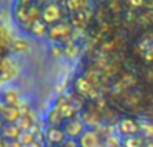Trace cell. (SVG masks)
I'll return each instance as SVG.
<instances>
[{
  "label": "cell",
  "instance_id": "obj_2",
  "mask_svg": "<svg viewBox=\"0 0 153 147\" xmlns=\"http://www.w3.org/2000/svg\"><path fill=\"white\" fill-rule=\"evenodd\" d=\"M132 55L141 64L153 67V28H145L134 39Z\"/></svg>",
  "mask_w": 153,
  "mask_h": 147
},
{
  "label": "cell",
  "instance_id": "obj_3",
  "mask_svg": "<svg viewBox=\"0 0 153 147\" xmlns=\"http://www.w3.org/2000/svg\"><path fill=\"white\" fill-rule=\"evenodd\" d=\"M73 31L74 29H73V27L67 21V19H62L58 23L53 24V26H48L46 37L51 43H54V44H62V43L71 39Z\"/></svg>",
  "mask_w": 153,
  "mask_h": 147
},
{
  "label": "cell",
  "instance_id": "obj_6",
  "mask_svg": "<svg viewBox=\"0 0 153 147\" xmlns=\"http://www.w3.org/2000/svg\"><path fill=\"white\" fill-rule=\"evenodd\" d=\"M61 127H62V130H63L66 138H71V139H78L82 135V132L86 130V126L83 124V122L79 118V115L65 121Z\"/></svg>",
  "mask_w": 153,
  "mask_h": 147
},
{
  "label": "cell",
  "instance_id": "obj_16",
  "mask_svg": "<svg viewBox=\"0 0 153 147\" xmlns=\"http://www.w3.org/2000/svg\"><path fill=\"white\" fill-rule=\"evenodd\" d=\"M34 114H31V115H26V116H20L19 118V121L16 122V126H18V129L20 130V131H28L30 129H31V126L35 123L34 122Z\"/></svg>",
  "mask_w": 153,
  "mask_h": 147
},
{
  "label": "cell",
  "instance_id": "obj_5",
  "mask_svg": "<svg viewBox=\"0 0 153 147\" xmlns=\"http://www.w3.org/2000/svg\"><path fill=\"white\" fill-rule=\"evenodd\" d=\"M76 140L79 147H103V137L97 129H86Z\"/></svg>",
  "mask_w": 153,
  "mask_h": 147
},
{
  "label": "cell",
  "instance_id": "obj_11",
  "mask_svg": "<svg viewBox=\"0 0 153 147\" xmlns=\"http://www.w3.org/2000/svg\"><path fill=\"white\" fill-rule=\"evenodd\" d=\"M53 107H55L56 110H58L59 115H61V118L63 119V121H67V119H71V118H74V116L79 115V110L70 100L62 106H53Z\"/></svg>",
  "mask_w": 153,
  "mask_h": 147
},
{
  "label": "cell",
  "instance_id": "obj_22",
  "mask_svg": "<svg viewBox=\"0 0 153 147\" xmlns=\"http://www.w3.org/2000/svg\"><path fill=\"white\" fill-rule=\"evenodd\" d=\"M45 147H61V146H55V145H45Z\"/></svg>",
  "mask_w": 153,
  "mask_h": 147
},
{
  "label": "cell",
  "instance_id": "obj_14",
  "mask_svg": "<svg viewBox=\"0 0 153 147\" xmlns=\"http://www.w3.org/2000/svg\"><path fill=\"white\" fill-rule=\"evenodd\" d=\"M63 119L61 118V115H59L58 110H56L55 107H51L50 110H48L47 115H46V123H47V126H54V127H61L62 124H63Z\"/></svg>",
  "mask_w": 153,
  "mask_h": 147
},
{
  "label": "cell",
  "instance_id": "obj_17",
  "mask_svg": "<svg viewBox=\"0 0 153 147\" xmlns=\"http://www.w3.org/2000/svg\"><path fill=\"white\" fill-rule=\"evenodd\" d=\"M16 140H18L23 147H30L35 142V137L31 131H20V134H19V137Z\"/></svg>",
  "mask_w": 153,
  "mask_h": 147
},
{
  "label": "cell",
  "instance_id": "obj_19",
  "mask_svg": "<svg viewBox=\"0 0 153 147\" xmlns=\"http://www.w3.org/2000/svg\"><path fill=\"white\" fill-rule=\"evenodd\" d=\"M4 146L5 147H23L18 140H5L4 142Z\"/></svg>",
  "mask_w": 153,
  "mask_h": 147
},
{
  "label": "cell",
  "instance_id": "obj_18",
  "mask_svg": "<svg viewBox=\"0 0 153 147\" xmlns=\"http://www.w3.org/2000/svg\"><path fill=\"white\" fill-rule=\"evenodd\" d=\"M61 147H79L78 140L76 139H71V138H66L65 142L61 145Z\"/></svg>",
  "mask_w": 153,
  "mask_h": 147
},
{
  "label": "cell",
  "instance_id": "obj_7",
  "mask_svg": "<svg viewBox=\"0 0 153 147\" xmlns=\"http://www.w3.org/2000/svg\"><path fill=\"white\" fill-rule=\"evenodd\" d=\"M43 138H45V145L61 146L66 139V135H65L62 127L47 126L43 130Z\"/></svg>",
  "mask_w": 153,
  "mask_h": 147
},
{
  "label": "cell",
  "instance_id": "obj_13",
  "mask_svg": "<svg viewBox=\"0 0 153 147\" xmlns=\"http://www.w3.org/2000/svg\"><path fill=\"white\" fill-rule=\"evenodd\" d=\"M20 134V130L18 129L16 124H4L3 129L0 130V135L4 140H16Z\"/></svg>",
  "mask_w": 153,
  "mask_h": 147
},
{
  "label": "cell",
  "instance_id": "obj_20",
  "mask_svg": "<svg viewBox=\"0 0 153 147\" xmlns=\"http://www.w3.org/2000/svg\"><path fill=\"white\" fill-rule=\"evenodd\" d=\"M144 147H153V139L145 140V146H144Z\"/></svg>",
  "mask_w": 153,
  "mask_h": 147
},
{
  "label": "cell",
  "instance_id": "obj_12",
  "mask_svg": "<svg viewBox=\"0 0 153 147\" xmlns=\"http://www.w3.org/2000/svg\"><path fill=\"white\" fill-rule=\"evenodd\" d=\"M47 29H48L47 24H46L42 19H38L36 21H34V23L30 26V28L27 29V34H30L34 37H46Z\"/></svg>",
  "mask_w": 153,
  "mask_h": 147
},
{
  "label": "cell",
  "instance_id": "obj_4",
  "mask_svg": "<svg viewBox=\"0 0 153 147\" xmlns=\"http://www.w3.org/2000/svg\"><path fill=\"white\" fill-rule=\"evenodd\" d=\"M66 18H67V12L65 11L62 3H55V1L42 3L40 19L47 26H53V24L58 23L62 19H66Z\"/></svg>",
  "mask_w": 153,
  "mask_h": 147
},
{
  "label": "cell",
  "instance_id": "obj_8",
  "mask_svg": "<svg viewBox=\"0 0 153 147\" xmlns=\"http://www.w3.org/2000/svg\"><path fill=\"white\" fill-rule=\"evenodd\" d=\"M117 131L120 135L124 137H130V135L140 134V124L133 118H122L117 122Z\"/></svg>",
  "mask_w": 153,
  "mask_h": 147
},
{
  "label": "cell",
  "instance_id": "obj_9",
  "mask_svg": "<svg viewBox=\"0 0 153 147\" xmlns=\"http://www.w3.org/2000/svg\"><path fill=\"white\" fill-rule=\"evenodd\" d=\"M19 118H20V112H19L18 106H4L0 119L5 124H15Z\"/></svg>",
  "mask_w": 153,
  "mask_h": 147
},
{
  "label": "cell",
  "instance_id": "obj_21",
  "mask_svg": "<svg viewBox=\"0 0 153 147\" xmlns=\"http://www.w3.org/2000/svg\"><path fill=\"white\" fill-rule=\"evenodd\" d=\"M3 108H4V104H3V102L0 100V115H1V112H3Z\"/></svg>",
  "mask_w": 153,
  "mask_h": 147
},
{
  "label": "cell",
  "instance_id": "obj_1",
  "mask_svg": "<svg viewBox=\"0 0 153 147\" xmlns=\"http://www.w3.org/2000/svg\"><path fill=\"white\" fill-rule=\"evenodd\" d=\"M40 13H42V3L36 1H16L12 8L13 20L26 32L34 21L40 19Z\"/></svg>",
  "mask_w": 153,
  "mask_h": 147
},
{
  "label": "cell",
  "instance_id": "obj_15",
  "mask_svg": "<svg viewBox=\"0 0 153 147\" xmlns=\"http://www.w3.org/2000/svg\"><path fill=\"white\" fill-rule=\"evenodd\" d=\"M145 146V139L140 134L125 137L121 142V147H144Z\"/></svg>",
  "mask_w": 153,
  "mask_h": 147
},
{
  "label": "cell",
  "instance_id": "obj_23",
  "mask_svg": "<svg viewBox=\"0 0 153 147\" xmlns=\"http://www.w3.org/2000/svg\"><path fill=\"white\" fill-rule=\"evenodd\" d=\"M3 82H4V80H3V78H1V76H0V84H1Z\"/></svg>",
  "mask_w": 153,
  "mask_h": 147
},
{
  "label": "cell",
  "instance_id": "obj_10",
  "mask_svg": "<svg viewBox=\"0 0 153 147\" xmlns=\"http://www.w3.org/2000/svg\"><path fill=\"white\" fill-rule=\"evenodd\" d=\"M0 100L4 106H18V103L20 102V96H19L15 88L7 87L0 92Z\"/></svg>",
  "mask_w": 153,
  "mask_h": 147
}]
</instances>
